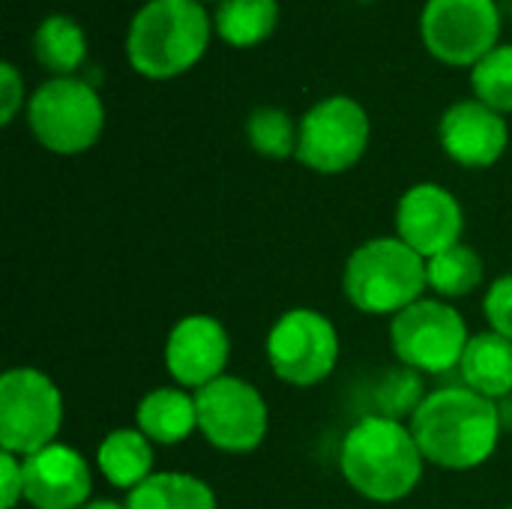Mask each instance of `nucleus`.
Segmentation results:
<instances>
[{
    "instance_id": "nucleus-29",
    "label": "nucleus",
    "mask_w": 512,
    "mask_h": 509,
    "mask_svg": "<svg viewBox=\"0 0 512 509\" xmlns=\"http://www.w3.org/2000/svg\"><path fill=\"white\" fill-rule=\"evenodd\" d=\"M495 405H498L501 429H504V432H512V393H510V396H504L501 402H495Z\"/></svg>"
},
{
    "instance_id": "nucleus-4",
    "label": "nucleus",
    "mask_w": 512,
    "mask_h": 509,
    "mask_svg": "<svg viewBox=\"0 0 512 509\" xmlns=\"http://www.w3.org/2000/svg\"><path fill=\"white\" fill-rule=\"evenodd\" d=\"M342 288L363 315H399L429 291L426 258L399 237L366 240L348 258Z\"/></svg>"
},
{
    "instance_id": "nucleus-12",
    "label": "nucleus",
    "mask_w": 512,
    "mask_h": 509,
    "mask_svg": "<svg viewBox=\"0 0 512 509\" xmlns=\"http://www.w3.org/2000/svg\"><path fill=\"white\" fill-rule=\"evenodd\" d=\"M465 213L456 195L438 183L411 186L396 207V237L405 240L426 261L462 243Z\"/></svg>"
},
{
    "instance_id": "nucleus-14",
    "label": "nucleus",
    "mask_w": 512,
    "mask_h": 509,
    "mask_svg": "<svg viewBox=\"0 0 512 509\" xmlns=\"http://www.w3.org/2000/svg\"><path fill=\"white\" fill-rule=\"evenodd\" d=\"M90 492L93 474L78 450L51 444L24 459V501L33 509H81Z\"/></svg>"
},
{
    "instance_id": "nucleus-6",
    "label": "nucleus",
    "mask_w": 512,
    "mask_h": 509,
    "mask_svg": "<svg viewBox=\"0 0 512 509\" xmlns=\"http://www.w3.org/2000/svg\"><path fill=\"white\" fill-rule=\"evenodd\" d=\"M63 426V396L57 384L33 369H6L0 378V447L12 456H33L54 444Z\"/></svg>"
},
{
    "instance_id": "nucleus-22",
    "label": "nucleus",
    "mask_w": 512,
    "mask_h": 509,
    "mask_svg": "<svg viewBox=\"0 0 512 509\" xmlns=\"http://www.w3.org/2000/svg\"><path fill=\"white\" fill-rule=\"evenodd\" d=\"M426 276H429V291H435L438 300L450 303L474 294L483 285L486 264L477 249L456 243L426 261Z\"/></svg>"
},
{
    "instance_id": "nucleus-27",
    "label": "nucleus",
    "mask_w": 512,
    "mask_h": 509,
    "mask_svg": "<svg viewBox=\"0 0 512 509\" xmlns=\"http://www.w3.org/2000/svg\"><path fill=\"white\" fill-rule=\"evenodd\" d=\"M21 105H24V78L9 60H3L0 63V123L9 126L15 114L21 111Z\"/></svg>"
},
{
    "instance_id": "nucleus-26",
    "label": "nucleus",
    "mask_w": 512,
    "mask_h": 509,
    "mask_svg": "<svg viewBox=\"0 0 512 509\" xmlns=\"http://www.w3.org/2000/svg\"><path fill=\"white\" fill-rule=\"evenodd\" d=\"M483 312L492 324V330L512 342V276H501L483 300Z\"/></svg>"
},
{
    "instance_id": "nucleus-3",
    "label": "nucleus",
    "mask_w": 512,
    "mask_h": 509,
    "mask_svg": "<svg viewBox=\"0 0 512 509\" xmlns=\"http://www.w3.org/2000/svg\"><path fill=\"white\" fill-rule=\"evenodd\" d=\"M213 18L198 0H147L129 21V66L153 81L189 72L207 51Z\"/></svg>"
},
{
    "instance_id": "nucleus-19",
    "label": "nucleus",
    "mask_w": 512,
    "mask_h": 509,
    "mask_svg": "<svg viewBox=\"0 0 512 509\" xmlns=\"http://www.w3.org/2000/svg\"><path fill=\"white\" fill-rule=\"evenodd\" d=\"M33 54L54 78H72L87 60V36L72 15L54 12L33 33Z\"/></svg>"
},
{
    "instance_id": "nucleus-15",
    "label": "nucleus",
    "mask_w": 512,
    "mask_h": 509,
    "mask_svg": "<svg viewBox=\"0 0 512 509\" xmlns=\"http://www.w3.org/2000/svg\"><path fill=\"white\" fill-rule=\"evenodd\" d=\"M438 135L444 153L465 168L495 165L510 144V129L504 114H498L480 99H462L450 105L441 117Z\"/></svg>"
},
{
    "instance_id": "nucleus-18",
    "label": "nucleus",
    "mask_w": 512,
    "mask_h": 509,
    "mask_svg": "<svg viewBox=\"0 0 512 509\" xmlns=\"http://www.w3.org/2000/svg\"><path fill=\"white\" fill-rule=\"evenodd\" d=\"M96 468L114 489L132 492L153 477V441L141 429H114L96 450Z\"/></svg>"
},
{
    "instance_id": "nucleus-31",
    "label": "nucleus",
    "mask_w": 512,
    "mask_h": 509,
    "mask_svg": "<svg viewBox=\"0 0 512 509\" xmlns=\"http://www.w3.org/2000/svg\"><path fill=\"white\" fill-rule=\"evenodd\" d=\"M360 3H369V0H360Z\"/></svg>"
},
{
    "instance_id": "nucleus-33",
    "label": "nucleus",
    "mask_w": 512,
    "mask_h": 509,
    "mask_svg": "<svg viewBox=\"0 0 512 509\" xmlns=\"http://www.w3.org/2000/svg\"><path fill=\"white\" fill-rule=\"evenodd\" d=\"M507 509H512V507H507Z\"/></svg>"
},
{
    "instance_id": "nucleus-10",
    "label": "nucleus",
    "mask_w": 512,
    "mask_h": 509,
    "mask_svg": "<svg viewBox=\"0 0 512 509\" xmlns=\"http://www.w3.org/2000/svg\"><path fill=\"white\" fill-rule=\"evenodd\" d=\"M369 135L372 123L357 99L327 96L300 120L297 159L318 174H345L363 159Z\"/></svg>"
},
{
    "instance_id": "nucleus-11",
    "label": "nucleus",
    "mask_w": 512,
    "mask_h": 509,
    "mask_svg": "<svg viewBox=\"0 0 512 509\" xmlns=\"http://www.w3.org/2000/svg\"><path fill=\"white\" fill-rule=\"evenodd\" d=\"M198 432L222 453H252L264 444L270 411L255 384L222 375L195 390Z\"/></svg>"
},
{
    "instance_id": "nucleus-28",
    "label": "nucleus",
    "mask_w": 512,
    "mask_h": 509,
    "mask_svg": "<svg viewBox=\"0 0 512 509\" xmlns=\"http://www.w3.org/2000/svg\"><path fill=\"white\" fill-rule=\"evenodd\" d=\"M0 492L3 509H15L24 501V459L12 453H0Z\"/></svg>"
},
{
    "instance_id": "nucleus-9",
    "label": "nucleus",
    "mask_w": 512,
    "mask_h": 509,
    "mask_svg": "<svg viewBox=\"0 0 512 509\" xmlns=\"http://www.w3.org/2000/svg\"><path fill=\"white\" fill-rule=\"evenodd\" d=\"M420 36L435 60L474 69L501 45V9L495 0H426Z\"/></svg>"
},
{
    "instance_id": "nucleus-1",
    "label": "nucleus",
    "mask_w": 512,
    "mask_h": 509,
    "mask_svg": "<svg viewBox=\"0 0 512 509\" xmlns=\"http://www.w3.org/2000/svg\"><path fill=\"white\" fill-rule=\"evenodd\" d=\"M408 426L423 459L444 471H474L486 465L504 435L498 405L465 384L432 390Z\"/></svg>"
},
{
    "instance_id": "nucleus-16",
    "label": "nucleus",
    "mask_w": 512,
    "mask_h": 509,
    "mask_svg": "<svg viewBox=\"0 0 512 509\" xmlns=\"http://www.w3.org/2000/svg\"><path fill=\"white\" fill-rule=\"evenodd\" d=\"M135 429H141L153 444L174 447L198 432L195 393L183 387H156L135 408Z\"/></svg>"
},
{
    "instance_id": "nucleus-25",
    "label": "nucleus",
    "mask_w": 512,
    "mask_h": 509,
    "mask_svg": "<svg viewBox=\"0 0 512 509\" xmlns=\"http://www.w3.org/2000/svg\"><path fill=\"white\" fill-rule=\"evenodd\" d=\"M429 393H423V381H420V372L414 369H399V372H390L378 390V414L381 417H393V420H405V417H414V411L420 408V402L426 399Z\"/></svg>"
},
{
    "instance_id": "nucleus-30",
    "label": "nucleus",
    "mask_w": 512,
    "mask_h": 509,
    "mask_svg": "<svg viewBox=\"0 0 512 509\" xmlns=\"http://www.w3.org/2000/svg\"><path fill=\"white\" fill-rule=\"evenodd\" d=\"M81 509H126V507H120L117 501H90L87 507H81Z\"/></svg>"
},
{
    "instance_id": "nucleus-32",
    "label": "nucleus",
    "mask_w": 512,
    "mask_h": 509,
    "mask_svg": "<svg viewBox=\"0 0 512 509\" xmlns=\"http://www.w3.org/2000/svg\"><path fill=\"white\" fill-rule=\"evenodd\" d=\"M198 3H207V0H198Z\"/></svg>"
},
{
    "instance_id": "nucleus-7",
    "label": "nucleus",
    "mask_w": 512,
    "mask_h": 509,
    "mask_svg": "<svg viewBox=\"0 0 512 509\" xmlns=\"http://www.w3.org/2000/svg\"><path fill=\"white\" fill-rule=\"evenodd\" d=\"M468 342V324L447 300L423 297L390 321V345L396 360L420 375H447L459 369Z\"/></svg>"
},
{
    "instance_id": "nucleus-13",
    "label": "nucleus",
    "mask_w": 512,
    "mask_h": 509,
    "mask_svg": "<svg viewBox=\"0 0 512 509\" xmlns=\"http://www.w3.org/2000/svg\"><path fill=\"white\" fill-rule=\"evenodd\" d=\"M231 339L210 315H186L165 342V369L183 390H201L225 375Z\"/></svg>"
},
{
    "instance_id": "nucleus-2",
    "label": "nucleus",
    "mask_w": 512,
    "mask_h": 509,
    "mask_svg": "<svg viewBox=\"0 0 512 509\" xmlns=\"http://www.w3.org/2000/svg\"><path fill=\"white\" fill-rule=\"evenodd\" d=\"M423 453L411 426L393 417L366 414L342 438L339 471L366 501H405L423 480Z\"/></svg>"
},
{
    "instance_id": "nucleus-23",
    "label": "nucleus",
    "mask_w": 512,
    "mask_h": 509,
    "mask_svg": "<svg viewBox=\"0 0 512 509\" xmlns=\"http://www.w3.org/2000/svg\"><path fill=\"white\" fill-rule=\"evenodd\" d=\"M246 135L255 153L267 159H288V156H297L300 123H294L285 108L258 105L246 120Z\"/></svg>"
},
{
    "instance_id": "nucleus-8",
    "label": "nucleus",
    "mask_w": 512,
    "mask_h": 509,
    "mask_svg": "<svg viewBox=\"0 0 512 509\" xmlns=\"http://www.w3.org/2000/svg\"><path fill=\"white\" fill-rule=\"evenodd\" d=\"M267 363L288 387H315L339 363V333L318 309H288L267 336Z\"/></svg>"
},
{
    "instance_id": "nucleus-17",
    "label": "nucleus",
    "mask_w": 512,
    "mask_h": 509,
    "mask_svg": "<svg viewBox=\"0 0 512 509\" xmlns=\"http://www.w3.org/2000/svg\"><path fill=\"white\" fill-rule=\"evenodd\" d=\"M462 384L474 393L501 402L512 393V342L495 330L471 336L465 357L459 363Z\"/></svg>"
},
{
    "instance_id": "nucleus-20",
    "label": "nucleus",
    "mask_w": 512,
    "mask_h": 509,
    "mask_svg": "<svg viewBox=\"0 0 512 509\" xmlns=\"http://www.w3.org/2000/svg\"><path fill=\"white\" fill-rule=\"evenodd\" d=\"M126 509H216L213 489L192 474L162 471L126 495Z\"/></svg>"
},
{
    "instance_id": "nucleus-5",
    "label": "nucleus",
    "mask_w": 512,
    "mask_h": 509,
    "mask_svg": "<svg viewBox=\"0 0 512 509\" xmlns=\"http://www.w3.org/2000/svg\"><path fill=\"white\" fill-rule=\"evenodd\" d=\"M27 123L45 150L78 156L102 138L105 105L84 78H48L27 99Z\"/></svg>"
},
{
    "instance_id": "nucleus-21",
    "label": "nucleus",
    "mask_w": 512,
    "mask_h": 509,
    "mask_svg": "<svg viewBox=\"0 0 512 509\" xmlns=\"http://www.w3.org/2000/svg\"><path fill=\"white\" fill-rule=\"evenodd\" d=\"M279 24V0H219L213 27L231 48H255Z\"/></svg>"
},
{
    "instance_id": "nucleus-24",
    "label": "nucleus",
    "mask_w": 512,
    "mask_h": 509,
    "mask_svg": "<svg viewBox=\"0 0 512 509\" xmlns=\"http://www.w3.org/2000/svg\"><path fill=\"white\" fill-rule=\"evenodd\" d=\"M474 99L498 114H512V45H498L471 69Z\"/></svg>"
}]
</instances>
